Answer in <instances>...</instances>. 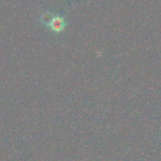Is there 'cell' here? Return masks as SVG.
<instances>
[{
	"mask_svg": "<svg viewBox=\"0 0 161 161\" xmlns=\"http://www.w3.org/2000/svg\"><path fill=\"white\" fill-rule=\"evenodd\" d=\"M47 26L55 33H60L62 31H64V29L66 27V22L64 20V17L62 16L57 15L52 17L51 20L49 22V24L47 25Z\"/></svg>",
	"mask_w": 161,
	"mask_h": 161,
	"instance_id": "cell-1",
	"label": "cell"
}]
</instances>
